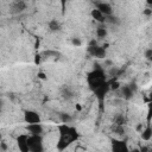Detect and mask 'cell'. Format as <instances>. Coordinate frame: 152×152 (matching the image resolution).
<instances>
[{
  "instance_id": "6da1fadb",
  "label": "cell",
  "mask_w": 152,
  "mask_h": 152,
  "mask_svg": "<svg viewBox=\"0 0 152 152\" xmlns=\"http://www.w3.org/2000/svg\"><path fill=\"white\" fill-rule=\"evenodd\" d=\"M58 131H59V140L57 142V148L61 151L68 147L71 142H74L78 138L76 128L72 126H69L65 122L58 126Z\"/></svg>"
},
{
  "instance_id": "7a4b0ae2",
  "label": "cell",
  "mask_w": 152,
  "mask_h": 152,
  "mask_svg": "<svg viewBox=\"0 0 152 152\" xmlns=\"http://www.w3.org/2000/svg\"><path fill=\"white\" fill-rule=\"evenodd\" d=\"M87 81H88V84L89 87L94 90L96 89L97 87H100L101 84L106 83V75H104V71L100 68H96L95 70H93L91 72L88 74V77H87Z\"/></svg>"
},
{
  "instance_id": "3957f363",
  "label": "cell",
  "mask_w": 152,
  "mask_h": 152,
  "mask_svg": "<svg viewBox=\"0 0 152 152\" xmlns=\"http://www.w3.org/2000/svg\"><path fill=\"white\" fill-rule=\"evenodd\" d=\"M27 147H28V152H42L44 150L42 135L28 134V138H27Z\"/></svg>"
},
{
  "instance_id": "277c9868",
  "label": "cell",
  "mask_w": 152,
  "mask_h": 152,
  "mask_svg": "<svg viewBox=\"0 0 152 152\" xmlns=\"http://www.w3.org/2000/svg\"><path fill=\"white\" fill-rule=\"evenodd\" d=\"M88 53L91 56V57H94V58H106V55H107V52H106V48L104 46H99V45H96V43H94L93 42V44L88 48Z\"/></svg>"
},
{
  "instance_id": "5b68a950",
  "label": "cell",
  "mask_w": 152,
  "mask_h": 152,
  "mask_svg": "<svg viewBox=\"0 0 152 152\" xmlns=\"http://www.w3.org/2000/svg\"><path fill=\"white\" fill-rule=\"evenodd\" d=\"M24 121L26 124H39L42 122V118L36 110L28 109L24 112Z\"/></svg>"
},
{
  "instance_id": "8992f818",
  "label": "cell",
  "mask_w": 152,
  "mask_h": 152,
  "mask_svg": "<svg viewBox=\"0 0 152 152\" xmlns=\"http://www.w3.org/2000/svg\"><path fill=\"white\" fill-rule=\"evenodd\" d=\"M95 6H96V8H97L103 15H106V17L113 14V7H112V5L108 4V2H106V1H97V2L95 4Z\"/></svg>"
},
{
  "instance_id": "52a82bcc",
  "label": "cell",
  "mask_w": 152,
  "mask_h": 152,
  "mask_svg": "<svg viewBox=\"0 0 152 152\" xmlns=\"http://www.w3.org/2000/svg\"><path fill=\"white\" fill-rule=\"evenodd\" d=\"M26 131H27L30 134L42 135L43 132H44V126L42 125V122H39V124H27Z\"/></svg>"
},
{
  "instance_id": "ba28073f",
  "label": "cell",
  "mask_w": 152,
  "mask_h": 152,
  "mask_svg": "<svg viewBox=\"0 0 152 152\" xmlns=\"http://www.w3.org/2000/svg\"><path fill=\"white\" fill-rule=\"evenodd\" d=\"M27 5L24 0H15L14 2H12L11 5V13L13 14H18V13H21L26 10Z\"/></svg>"
},
{
  "instance_id": "9c48e42d",
  "label": "cell",
  "mask_w": 152,
  "mask_h": 152,
  "mask_svg": "<svg viewBox=\"0 0 152 152\" xmlns=\"http://www.w3.org/2000/svg\"><path fill=\"white\" fill-rule=\"evenodd\" d=\"M27 138H28V134H19L18 138H17V145L19 147V150L21 152H28V147H27Z\"/></svg>"
},
{
  "instance_id": "30bf717a",
  "label": "cell",
  "mask_w": 152,
  "mask_h": 152,
  "mask_svg": "<svg viewBox=\"0 0 152 152\" xmlns=\"http://www.w3.org/2000/svg\"><path fill=\"white\" fill-rule=\"evenodd\" d=\"M119 89L121 90V96L125 100H131L134 96V93L135 91L131 88V86H124V87H120Z\"/></svg>"
},
{
  "instance_id": "8fae6325",
  "label": "cell",
  "mask_w": 152,
  "mask_h": 152,
  "mask_svg": "<svg viewBox=\"0 0 152 152\" xmlns=\"http://www.w3.org/2000/svg\"><path fill=\"white\" fill-rule=\"evenodd\" d=\"M90 15H91V18H93L95 21H97V23H100V24H104V23H106V15H103L97 8H93V10L90 11Z\"/></svg>"
},
{
  "instance_id": "7c38bea8",
  "label": "cell",
  "mask_w": 152,
  "mask_h": 152,
  "mask_svg": "<svg viewBox=\"0 0 152 152\" xmlns=\"http://www.w3.org/2000/svg\"><path fill=\"white\" fill-rule=\"evenodd\" d=\"M151 138H152V129H151L150 124H147L145 128L142 127V131H141V139L145 140V141H150Z\"/></svg>"
},
{
  "instance_id": "4fadbf2b",
  "label": "cell",
  "mask_w": 152,
  "mask_h": 152,
  "mask_svg": "<svg viewBox=\"0 0 152 152\" xmlns=\"http://www.w3.org/2000/svg\"><path fill=\"white\" fill-rule=\"evenodd\" d=\"M48 27L51 32H57V31L61 30V23L57 19H52L48 23Z\"/></svg>"
},
{
  "instance_id": "5bb4252c",
  "label": "cell",
  "mask_w": 152,
  "mask_h": 152,
  "mask_svg": "<svg viewBox=\"0 0 152 152\" xmlns=\"http://www.w3.org/2000/svg\"><path fill=\"white\" fill-rule=\"evenodd\" d=\"M113 150L118 151V152H122V151H127V147L125 145L124 141H118V140H113Z\"/></svg>"
},
{
  "instance_id": "9a60e30c",
  "label": "cell",
  "mask_w": 152,
  "mask_h": 152,
  "mask_svg": "<svg viewBox=\"0 0 152 152\" xmlns=\"http://www.w3.org/2000/svg\"><path fill=\"white\" fill-rule=\"evenodd\" d=\"M61 95H62V97H63L64 100H71V99L74 97V91H72L70 88L65 87V88H63V90L61 91Z\"/></svg>"
},
{
  "instance_id": "2e32d148",
  "label": "cell",
  "mask_w": 152,
  "mask_h": 152,
  "mask_svg": "<svg viewBox=\"0 0 152 152\" xmlns=\"http://www.w3.org/2000/svg\"><path fill=\"white\" fill-rule=\"evenodd\" d=\"M126 118L124 116V115H121V114H118V115H115L114 116V120H113V124H115V125H120V126H125L126 125Z\"/></svg>"
},
{
  "instance_id": "e0dca14e",
  "label": "cell",
  "mask_w": 152,
  "mask_h": 152,
  "mask_svg": "<svg viewBox=\"0 0 152 152\" xmlns=\"http://www.w3.org/2000/svg\"><path fill=\"white\" fill-rule=\"evenodd\" d=\"M112 131H113L115 134H118V135H124V134H125V126H120V125L113 124Z\"/></svg>"
},
{
  "instance_id": "ac0fdd59",
  "label": "cell",
  "mask_w": 152,
  "mask_h": 152,
  "mask_svg": "<svg viewBox=\"0 0 152 152\" xmlns=\"http://www.w3.org/2000/svg\"><path fill=\"white\" fill-rule=\"evenodd\" d=\"M107 34H108V31H107V28L104 26H99L96 28V36L99 38H106Z\"/></svg>"
},
{
  "instance_id": "d6986e66",
  "label": "cell",
  "mask_w": 152,
  "mask_h": 152,
  "mask_svg": "<svg viewBox=\"0 0 152 152\" xmlns=\"http://www.w3.org/2000/svg\"><path fill=\"white\" fill-rule=\"evenodd\" d=\"M61 118H62V121L65 124H70V121L72 120V118L69 114H61Z\"/></svg>"
},
{
  "instance_id": "ffe728a7",
  "label": "cell",
  "mask_w": 152,
  "mask_h": 152,
  "mask_svg": "<svg viewBox=\"0 0 152 152\" xmlns=\"http://www.w3.org/2000/svg\"><path fill=\"white\" fill-rule=\"evenodd\" d=\"M71 44H72L74 46H81V45H82V40H81L80 38H72Z\"/></svg>"
},
{
  "instance_id": "44dd1931",
  "label": "cell",
  "mask_w": 152,
  "mask_h": 152,
  "mask_svg": "<svg viewBox=\"0 0 152 152\" xmlns=\"http://www.w3.org/2000/svg\"><path fill=\"white\" fill-rule=\"evenodd\" d=\"M145 58H146L147 61H151V59H152V49H147V50L145 51Z\"/></svg>"
},
{
  "instance_id": "7402d4cb",
  "label": "cell",
  "mask_w": 152,
  "mask_h": 152,
  "mask_svg": "<svg viewBox=\"0 0 152 152\" xmlns=\"http://www.w3.org/2000/svg\"><path fill=\"white\" fill-rule=\"evenodd\" d=\"M110 88H112L113 90H118V89L120 88V83H119L118 81H115V82H112V83H110Z\"/></svg>"
},
{
  "instance_id": "603a6c76",
  "label": "cell",
  "mask_w": 152,
  "mask_h": 152,
  "mask_svg": "<svg viewBox=\"0 0 152 152\" xmlns=\"http://www.w3.org/2000/svg\"><path fill=\"white\" fill-rule=\"evenodd\" d=\"M142 14H145V15H148V17H150V15L152 14V10L147 7V8H145V11L142 12Z\"/></svg>"
},
{
  "instance_id": "cb8c5ba5",
  "label": "cell",
  "mask_w": 152,
  "mask_h": 152,
  "mask_svg": "<svg viewBox=\"0 0 152 152\" xmlns=\"http://www.w3.org/2000/svg\"><path fill=\"white\" fill-rule=\"evenodd\" d=\"M38 76H39V77H40V78H45V75H44V74H43V72H40V74H39V75H38Z\"/></svg>"
},
{
  "instance_id": "d4e9b609",
  "label": "cell",
  "mask_w": 152,
  "mask_h": 152,
  "mask_svg": "<svg viewBox=\"0 0 152 152\" xmlns=\"http://www.w3.org/2000/svg\"><path fill=\"white\" fill-rule=\"evenodd\" d=\"M147 4H148V5H151V4H152V0H147Z\"/></svg>"
},
{
  "instance_id": "484cf974",
  "label": "cell",
  "mask_w": 152,
  "mask_h": 152,
  "mask_svg": "<svg viewBox=\"0 0 152 152\" xmlns=\"http://www.w3.org/2000/svg\"><path fill=\"white\" fill-rule=\"evenodd\" d=\"M61 1H62V4H63V6H64V5H65V1H66V0H61Z\"/></svg>"
}]
</instances>
